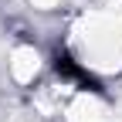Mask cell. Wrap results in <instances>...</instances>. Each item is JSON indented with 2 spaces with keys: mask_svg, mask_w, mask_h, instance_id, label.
Listing matches in <instances>:
<instances>
[{
  "mask_svg": "<svg viewBox=\"0 0 122 122\" xmlns=\"http://www.w3.org/2000/svg\"><path fill=\"white\" fill-rule=\"evenodd\" d=\"M54 68H58V75L61 78H68V81H75V85H81V88H88V92H102V85L92 78V75L75 61L71 54H65V51H58L54 54Z\"/></svg>",
  "mask_w": 122,
  "mask_h": 122,
  "instance_id": "cell-1",
  "label": "cell"
}]
</instances>
